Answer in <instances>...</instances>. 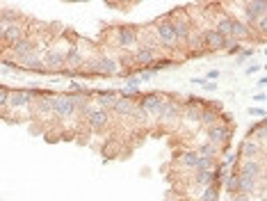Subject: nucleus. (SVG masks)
<instances>
[{
  "label": "nucleus",
  "mask_w": 267,
  "mask_h": 201,
  "mask_svg": "<svg viewBox=\"0 0 267 201\" xmlns=\"http://www.w3.org/2000/svg\"><path fill=\"white\" fill-rule=\"evenodd\" d=\"M53 114L59 119H71L76 114V100L71 94H53Z\"/></svg>",
  "instance_id": "1"
},
{
  "label": "nucleus",
  "mask_w": 267,
  "mask_h": 201,
  "mask_svg": "<svg viewBox=\"0 0 267 201\" xmlns=\"http://www.w3.org/2000/svg\"><path fill=\"white\" fill-rule=\"evenodd\" d=\"M35 96H37V89H9L7 107L9 110H25V107L32 105Z\"/></svg>",
  "instance_id": "2"
},
{
  "label": "nucleus",
  "mask_w": 267,
  "mask_h": 201,
  "mask_svg": "<svg viewBox=\"0 0 267 201\" xmlns=\"http://www.w3.org/2000/svg\"><path fill=\"white\" fill-rule=\"evenodd\" d=\"M85 73H98V76H117L119 73V64L112 57H101V59H91L85 66Z\"/></svg>",
  "instance_id": "3"
},
{
  "label": "nucleus",
  "mask_w": 267,
  "mask_h": 201,
  "mask_svg": "<svg viewBox=\"0 0 267 201\" xmlns=\"http://www.w3.org/2000/svg\"><path fill=\"white\" fill-rule=\"evenodd\" d=\"M155 37H158V42L162 44V46L167 48H176V35H174V28H172V21L169 18H162V21H158L153 28Z\"/></svg>",
  "instance_id": "4"
},
{
  "label": "nucleus",
  "mask_w": 267,
  "mask_h": 201,
  "mask_svg": "<svg viewBox=\"0 0 267 201\" xmlns=\"http://www.w3.org/2000/svg\"><path fill=\"white\" fill-rule=\"evenodd\" d=\"M162 105H165V99H162L158 92H151V94H144L142 100L137 103V107L142 110V112H146L148 117H158L162 110Z\"/></svg>",
  "instance_id": "5"
},
{
  "label": "nucleus",
  "mask_w": 267,
  "mask_h": 201,
  "mask_svg": "<svg viewBox=\"0 0 267 201\" xmlns=\"http://www.w3.org/2000/svg\"><path fill=\"white\" fill-rule=\"evenodd\" d=\"M206 142L215 144V147H228V140H231V128L226 124H215L206 130Z\"/></svg>",
  "instance_id": "6"
},
{
  "label": "nucleus",
  "mask_w": 267,
  "mask_h": 201,
  "mask_svg": "<svg viewBox=\"0 0 267 201\" xmlns=\"http://www.w3.org/2000/svg\"><path fill=\"white\" fill-rule=\"evenodd\" d=\"M240 178H249V181H263V160H242L240 169H237Z\"/></svg>",
  "instance_id": "7"
},
{
  "label": "nucleus",
  "mask_w": 267,
  "mask_h": 201,
  "mask_svg": "<svg viewBox=\"0 0 267 201\" xmlns=\"http://www.w3.org/2000/svg\"><path fill=\"white\" fill-rule=\"evenodd\" d=\"M201 39H203V46H208L210 50H222V48H226L228 46V42H231L228 37H224L220 30H215V28L203 30Z\"/></svg>",
  "instance_id": "8"
},
{
  "label": "nucleus",
  "mask_w": 267,
  "mask_h": 201,
  "mask_svg": "<svg viewBox=\"0 0 267 201\" xmlns=\"http://www.w3.org/2000/svg\"><path fill=\"white\" fill-rule=\"evenodd\" d=\"M137 39H139V32L133 25H124V28H117V42L124 50H131L137 46Z\"/></svg>",
  "instance_id": "9"
},
{
  "label": "nucleus",
  "mask_w": 267,
  "mask_h": 201,
  "mask_svg": "<svg viewBox=\"0 0 267 201\" xmlns=\"http://www.w3.org/2000/svg\"><path fill=\"white\" fill-rule=\"evenodd\" d=\"M85 119H87V124L91 130H103L110 124V112H107V110H101V107H89V112Z\"/></svg>",
  "instance_id": "10"
},
{
  "label": "nucleus",
  "mask_w": 267,
  "mask_h": 201,
  "mask_svg": "<svg viewBox=\"0 0 267 201\" xmlns=\"http://www.w3.org/2000/svg\"><path fill=\"white\" fill-rule=\"evenodd\" d=\"M267 12V2L265 0H254V2H244V16H247V25L254 28V23L258 18H263Z\"/></svg>",
  "instance_id": "11"
},
{
  "label": "nucleus",
  "mask_w": 267,
  "mask_h": 201,
  "mask_svg": "<svg viewBox=\"0 0 267 201\" xmlns=\"http://www.w3.org/2000/svg\"><path fill=\"white\" fill-rule=\"evenodd\" d=\"M178 119H180V103L165 99V105H162L160 114H158V121L160 124H176Z\"/></svg>",
  "instance_id": "12"
},
{
  "label": "nucleus",
  "mask_w": 267,
  "mask_h": 201,
  "mask_svg": "<svg viewBox=\"0 0 267 201\" xmlns=\"http://www.w3.org/2000/svg\"><path fill=\"white\" fill-rule=\"evenodd\" d=\"M263 155V144H258L256 140H244L240 144V151H237V158L242 160H261Z\"/></svg>",
  "instance_id": "13"
},
{
  "label": "nucleus",
  "mask_w": 267,
  "mask_h": 201,
  "mask_svg": "<svg viewBox=\"0 0 267 201\" xmlns=\"http://www.w3.org/2000/svg\"><path fill=\"white\" fill-rule=\"evenodd\" d=\"M135 110H137V103L131 100V96H121V99L117 96V100H114V105L110 112H114L117 117H133Z\"/></svg>",
  "instance_id": "14"
},
{
  "label": "nucleus",
  "mask_w": 267,
  "mask_h": 201,
  "mask_svg": "<svg viewBox=\"0 0 267 201\" xmlns=\"http://www.w3.org/2000/svg\"><path fill=\"white\" fill-rule=\"evenodd\" d=\"M44 66H46V71H64L66 55L59 53V50H48L46 57H44Z\"/></svg>",
  "instance_id": "15"
},
{
  "label": "nucleus",
  "mask_w": 267,
  "mask_h": 201,
  "mask_svg": "<svg viewBox=\"0 0 267 201\" xmlns=\"http://www.w3.org/2000/svg\"><path fill=\"white\" fill-rule=\"evenodd\" d=\"M32 103H35V112L42 114V117H46L48 112H53V94L50 92H37Z\"/></svg>",
  "instance_id": "16"
},
{
  "label": "nucleus",
  "mask_w": 267,
  "mask_h": 201,
  "mask_svg": "<svg viewBox=\"0 0 267 201\" xmlns=\"http://www.w3.org/2000/svg\"><path fill=\"white\" fill-rule=\"evenodd\" d=\"M155 57H158V55H155V48L146 46V44L135 48V62L137 64H142V69H148V66L155 62Z\"/></svg>",
  "instance_id": "17"
},
{
  "label": "nucleus",
  "mask_w": 267,
  "mask_h": 201,
  "mask_svg": "<svg viewBox=\"0 0 267 201\" xmlns=\"http://www.w3.org/2000/svg\"><path fill=\"white\" fill-rule=\"evenodd\" d=\"M199 100H201V99H196V103H194V100L185 103L183 112H180V119L190 121V124H199V117H201V105H199Z\"/></svg>",
  "instance_id": "18"
},
{
  "label": "nucleus",
  "mask_w": 267,
  "mask_h": 201,
  "mask_svg": "<svg viewBox=\"0 0 267 201\" xmlns=\"http://www.w3.org/2000/svg\"><path fill=\"white\" fill-rule=\"evenodd\" d=\"M12 53H14V57L23 59V57H28V55L35 53V44H32V39H25L23 37L21 42L12 44Z\"/></svg>",
  "instance_id": "19"
},
{
  "label": "nucleus",
  "mask_w": 267,
  "mask_h": 201,
  "mask_svg": "<svg viewBox=\"0 0 267 201\" xmlns=\"http://www.w3.org/2000/svg\"><path fill=\"white\" fill-rule=\"evenodd\" d=\"M94 96H96V103L98 105L96 107H101V110H112V105H114V100H117V94H114L112 89H105V92H94Z\"/></svg>",
  "instance_id": "20"
},
{
  "label": "nucleus",
  "mask_w": 267,
  "mask_h": 201,
  "mask_svg": "<svg viewBox=\"0 0 267 201\" xmlns=\"http://www.w3.org/2000/svg\"><path fill=\"white\" fill-rule=\"evenodd\" d=\"M21 69H25V71H39V73H46L44 59H39V55H35V53L21 59Z\"/></svg>",
  "instance_id": "21"
},
{
  "label": "nucleus",
  "mask_w": 267,
  "mask_h": 201,
  "mask_svg": "<svg viewBox=\"0 0 267 201\" xmlns=\"http://www.w3.org/2000/svg\"><path fill=\"white\" fill-rule=\"evenodd\" d=\"M172 28H174V35H176V42H187L192 35V28L187 21H172Z\"/></svg>",
  "instance_id": "22"
},
{
  "label": "nucleus",
  "mask_w": 267,
  "mask_h": 201,
  "mask_svg": "<svg viewBox=\"0 0 267 201\" xmlns=\"http://www.w3.org/2000/svg\"><path fill=\"white\" fill-rule=\"evenodd\" d=\"M2 39H5V42H12V44L21 42V39H23V25H21V23H9L5 28Z\"/></svg>",
  "instance_id": "23"
},
{
  "label": "nucleus",
  "mask_w": 267,
  "mask_h": 201,
  "mask_svg": "<svg viewBox=\"0 0 267 201\" xmlns=\"http://www.w3.org/2000/svg\"><path fill=\"white\" fill-rule=\"evenodd\" d=\"M251 30L247 23H242V21H237V18H233V30H231V39H247V37L251 35Z\"/></svg>",
  "instance_id": "24"
},
{
  "label": "nucleus",
  "mask_w": 267,
  "mask_h": 201,
  "mask_svg": "<svg viewBox=\"0 0 267 201\" xmlns=\"http://www.w3.org/2000/svg\"><path fill=\"white\" fill-rule=\"evenodd\" d=\"M64 55H66V64L71 66V71H76V69H80V66L85 64V57L80 55L78 46H71L69 48V53H64Z\"/></svg>",
  "instance_id": "25"
},
{
  "label": "nucleus",
  "mask_w": 267,
  "mask_h": 201,
  "mask_svg": "<svg viewBox=\"0 0 267 201\" xmlns=\"http://www.w3.org/2000/svg\"><path fill=\"white\" fill-rule=\"evenodd\" d=\"M199 121L210 128V126L220 124V112H217L215 107H201V117H199Z\"/></svg>",
  "instance_id": "26"
},
{
  "label": "nucleus",
  "mask_w": 267,
  "mask_h": 201,
  "mask_svg": "<svg viewBox=\"0 0 267 201\" xmlns=\"http://www.w3.org/2000/svg\"><path fill=\"white\" fill-rule=\"evenodd\" d=\"M142 89V83L137 76H128L124 80V89H121V96H131V94H137Z\"/></svg>",
  "instance_id": "27"
},
{
  "label": "nucleus",
  "mask_w": 267,
  "mask_h": 201,
  "mask_svg": "<svg viewBox=\"0 0 267 201\" xmlns=\"http://www.w3.org/2000/svg\"><path fill=\"white\" fill-rule=\"evenodd\" d=\"M220 151H222L220 147H215V144H210V142H203L201 147L196 149V153L201 155V158H210V160L217 158V155H220Z\"/></svg>",
  "instance_id": "28"
},
{
  "label": "nucleus",
  "mask_w": 267,
  "mask_h": 201,
  "mask_svg": "<svg viewBox=\"0 0 267 201\" xmlns=\"http://www.w3.org/2000/svg\"><path fill=\"white\" fill-rule=\"evenodd\" d=\"M199 158H201V155L196 153V151H185V153L180 155V165L187 167V169H194L196 162H199Z\"/></svg>",
  "instance_id": "29"
},
{
  "label": "nucleus",
  "mask_w": 267,
  "mask_h": 201,
  "mask_svg": "<svg viewBox=\"0 0 267 201\" xmlns=\"http://www.w3.org/2000/svg\"><path fill=\"white\" fill-rule=\"evenodd\" d=\"M217 197H220V188H217V185H206V190H203V195H201V201H217Z\"/></svg>",
  "instance_id": "30"
},
{
  "label": "nucleus",
  "mask_w": 267,
  "mask_h": 201,
  "mask_svg": "<svg viewBox=\"0 0 267 201\" xmlns=\"http://www.w3.org/2000/svg\"><path fill=\"white\" fill-rule=\"evenodd\" d=\"M215 169V160L210 158H199V162H196L194 172H213Z\"/></svg>",
  "instance_id": "31"
},
{
  "label": "nucleus",
  "mask_w": 267,
  "mask_h": 201,
  "mask_svg": "<svg viewBox=\"0 0 267 201\" xmlns=\"http://www.w3.org/2000/svg\"><path fill=\"white\" fill-rule=\"evenodd\" d=\"M226 192L228 195H237V172H233V174H228L226 176Z\"/></svg>",
  "instance_id": "32"
},
{
  "label": "nucleus",
  "mask_w": 267,
  "mask_h": 201,
  "mask_svg": "<svg viewBox=\"0 0 267 201\" xmlns=\"http://www.w3.org/2000/svg\"><path fill=\"white\" fill-rule=\"evenodd\" d=\"M16 18H18V12L16 9H9V7L2 9V14H0V21H5V23H14Z\"/></svg>",
  "instance_id": "33"
},
{
  "label": "nucleus",
  "mask_w": 267,
  "mask_h": 201,
  "mask_svg": "<svg viewBox=\"0 0 267 201\" xmlns=\"http://www.w3.org/2000/svg\"><path fill=\"white\" fill-rule=\"evenodd\" d=\"M7 100H9V89L0 85V112L7 110Z\"/></svg>",
  "instance_id": "34"
},
{
  "label": "nucleus",
  "mask_w": 267,
  "mask_h": 201,
  "mask_svg": "<svg viewBox=\"0 0 267 201\" xmlns=\"http://www.w3.org/2000/svg\"><path fill=\"white\" fill-rule=\"evenodd\" d=\"M153 76H155V73L151 71V69H139V71H137V78H139V83H148V80H151Z\"/></svg>",
  "instance_id": "35"
},
{
  "label": "nucleus",
  "mask_w": 267,
  "mask_h": 201,
  "mask_svg": "<svg viewBox=\"0 0 267 201\" xmlns=\"http://www.w3.org/2000/svg\"><path fill=\"white\" fill-rule=\"evenodd\" d=\"M226 50H228V53H240V50H242V46H240V42H235V39H231V42H228V48H226Z\"/></svg>",
  "instance_id": "36"
},
{
  "label": "nucleus",
  "mask_w": 267,
  "mask_h": 201,
  "mask_svg": "<svg viewBox=\"0 0 267 201\" xmlns=\"http://www.w3.org/2000/svg\"><path fill=\"white\" fill-rule=\"evenodd\" d=\"M237 160H240V158H237V153H228V155H226V160L222 162V169H226L228 165H235Z\"/></svg>",
  "instance_id": "37"
},
{
  "label": "nucleus",
  "mask_w": 267,
  "mask_h": 201,
  "mask_svg": "<svg viewBox=\"0 0 267 201\" xmlns=\"http://www.w3.org/2000/svg\"><path fill=\"white\" fill-rule=\"evenodd\" d=\"M249 117L263 119V117H265V107H249Z\"/></svg>",
  "instance_id": "38"
},
{
  "label": "nucleus",
  "mask_w": 267,
  "mask_h": 201,
  "mask_svg": "<svg viewBox=\"0 0 267 201\" xmlns=\"http://www.w3.org/2000/svg\"><path fill=\"white\" fill-rule=\"evenodd\" d=\"M201 87L206 89V92H217V83H210V80H206V78H203Z\"/></svg>",
  "instance_id": "39"
},
{
  "label": "nucleus",
  "mask_w": 267,
  "mask_h": 201,
  "mask_svg": "<svg viewBox=\"0 0 267 201\" xmlns=\"http://www.w3.org/2000/svg\"><path fill=\"white\" fill-rule=\"evenodd\" d=\"M256 23H258V25H256V28H258V32H261V35H265V30H267V21H265V16L258 18Z\"/></svg>",
  "instance_id": "40"
},
{
  "label": "nucleus",
  "mask_w": 267,
  "mask_h": 201,
  "mask_svg": "<svg viewBox=\"0 0 267 201\" xmlns=\"http://www.w3.org/2000/svg\"><path fill=\"white\" fill-rule=\"evenodd\" d=\"M258 71H261V66H258V64H249L247 69H244V73H247V76H254V73H258Z\"/></svg>",
  "instance_id": "41"
},
{
  "label": "nucleus",
  "mask_w": 267,
  "mask_h": 201,
  "mask_svg": "<svg viewBox=\"0 0 267 201\" xmlns=\"http://www.w3.org/2000/svg\"><path fill=\"white\" fill-rule=\"evenodd\" d=\"M217 78H220V71H217V69H210V71H208V76H206V80H210V83H213V80H217Z\"/></svg>",
  "instance_id": "42"
},
{
  "label": "nucleus",
  "mask_w": 267,
  "mask_h": 201,
  "mask_svg": "<svg viewBox=\"0 0 267 201\" xmlns=\"http://www.w3.org/2000/svg\"><path fill=\"white\" fill-rule=\"evenodd\" d=\"M228 201H249V197H244V195H233Z\"/></svg>",
  "instance_id": "43"
},
{
  "label": "nucleus",
  "mask_w": 267,
  "mask_h": 201,
  "mask_svg": "<svg viewBox=\"0 0 267 201\" xmlns=\"http://www.w3.org/2000/svg\"><path fill=\"white\" fill-rule=\"evenodd\" d=\"M265 85H267V78H265V76H263V78H258V83H256V87H261V89H263V87H265Z\"/></svg>",
  "instance_id": "44"
},
{
  "label": "nucleus",
  "mask_w": 267,
  "mask_h": 201,
  "mask_svg": "<svg viewBox=\"0 0 267 201\" xmlns=\"http://www.w3.org/2000/svg\"><path fill=\"white\" fill-rule=\"evenodd\" d=\"M251 100H256V103H263V100H265V94H263V92H261V94H256Z\"/></svg>",
  "instance_id": "45"
}]
</instances>
